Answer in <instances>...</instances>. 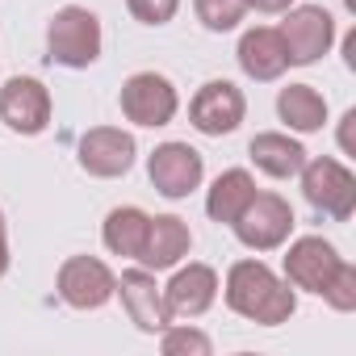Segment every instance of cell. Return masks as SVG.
<instances>
[{
    "label": "cell",
    "mask_w": 356,
    "mask_h": 356,
    "mask_svg": "<svg viewBox=\"0 0 356 356\" xmlns=\"http://www.w3.org/2000/svg\"><path fill=\"white\" fill-rule=\"evenodd\" d=\"M227 306L252 323L277 327V323H289V314L298 310V298L264 260H239L227 273Z\"/></svg>",
    "instance_id": "cell-1"
},
{
    "label": "cell",
    "mask_w": 356,
    "mask_h": 356,
    "mask_svg": "<svg viewBox=\"0 0 356 356\" xmlns=\"http://www.w3.org/2000/svg\"><path fill=\"white\" fill-rule=\"evenodd\" d=\"M302 193L318 214H327L335 222H348L352 210H356V176L339 159L318 155V159L302 163Z\"/></svg>",
    "instance_id": "cell-2"
},
{
    "label": "cell",
    "mask_w": 356,
    "mask_h": 356,
    "mask_svg": "<svg viewBox=\"0 0 356 356\" xmlns=\"http://www.w3.org/2000/svg\"><path fill=\"white\" fill-rule=\"evenodd\" d=\"M47 47H51V63L92 67L101 55V22L80 5H67L55 13V22L47 30Z\"/></svg>",
    "instance_id": "cell-3"
},
{
    "label": "cell",
    "mask_w": 356,
    "mask_h": 356,
    "mask_svg": "<svg viewBox=\"0 0 356 356\" xmlns=\"http://www.w3.org/2000/svg\"><path fill=\"white\" fill-rule=\"evenodd\" d=\"M231 227H235V235H239L243 248H252V252H273V248H281V243L289 239V231H293V210H289V202L277 197V193H256Z\"/></svg>",
    "instance_id": "cell-4"
},
{
    "label": "cell",
    "mask_w": 356,
    "mask_h": 356,
    "mask_svg": "<svg viewBox=\"0 0 356 356\" xmlns=\"http://www.w3.org/2000/svg\"><path fill=\"white\" fill-rule=\"evenodd\" d=\"M277 34H281V42H285L289 63L306 67V63H314L318 55L331 51V42H335V22H331V13L318 9V5H298V9L285 13V22H281Z\"/></svg>",
    "instance_id": "cell-5"
},
{
    "label": "cell",
    "mask_w": 356,
    "mask_h": 356,
    "mask_svg": "<svg viewBox=\"0 0 356 356\" xmlns=\"http://www.w3.org/2000/svg\"><path fill=\"white\" fill-rule=\"evenodd\" d=\"M176 105H181V97H176L172 80L159 76V72H138L122 84V113L134 122V126H168L176 118Z\"/></svg>",
    "instance_id": "cell-6"
},
{
    "label": "cell",
    "mask_w": 356,
    "mask_h": 356,
    "mask_svg": "<svg viewBox=\"0 0 356 356\" xmlns=\"http://www.w3.org/2000/svg\"><path fill=\"white\" fill-rule=\"evenodd\" d=\"M147 172H151V185H155L163 197L181 202V197H189V193L202 185L206 163H202V155H197L189 143H163V147L151 151Z\"/></svg>",
    "instance_id": "cell-7"
},
{
    "label": "cell",
    "mask_w": 356,
    "mask_h": 356,
    "mask_svg": "<svg viewBox=\"0 0 356 356\" xmlns=\"http://www.w3.org/2000/svg\"><path fill=\"white\" fill-rule=\"evenodd\" d=\"M0 122L17 134H42L51 122V92L34 76H13L0 88Z\"/></svg>",
    "instance_id": "cell-8"
},
{
    "label": "cell",
    "mask_w": 356,
    "mask_h": 356,
    "mask_svg": "<svg viewBox=\"0 0 356 356\" xmlns=\"http://www.w3.org/2000/svg\"><path fill=\"white\" fill-rule=\"evenodd\" d=\"M118 289V277L97 256H72L59 268V298L76 310H101Z\"/></svg>",
    "instance_id": "cell-9"
},
{
    "label": "cell",
    "mask_w": 356,
    "mask_h": 356,
    "mask_svg": "<svg viewBox=\"0 0 356 356\" xmlns=\"http://www.w3.org/2000/svg\"><path fill=\"white\" fill-rule=\"evenodd\" d=\"M243 92L231 84V80H210V84H202V92L193 97V105H189V122L202 130V134H210V138H222V134H231L239 122H243Z\"/></svg>",
    "instance_id": "cell-10"
},
{
    "label": "cell",
    "mask_w": 356,
    "mask_h": 356,
    "mask_svg": "<svg viewBox=\"0 0 356 356\" xmlns=\"http://www.w3.org/2000/svg\"><path fill=\"white\" fill-rule=\"evenodd\" d=\"M134 163V138L126 130L113 126H97L80 138V168L88 176H101V181H113V176H126Z\"/></svg>",
    "instance_id": "cell-11"
},
{
    "label": "cell",
    "mask_w": 356,
    "mask_h": 356,
    "mask_svg": "<svg viewBox=\"0 0 356 356\" xmlns=\"http://www.w3.org/2000/svg\"><path fill=\"white\" fill-rule=\"evenodd\" d=\"M113 293H122V306H126V314H130V323H134L138 331L155 335V331H163V327L172 323L168 302H163V289L155 285V277H151L147 268L122 273V281H118Z\"/></svg>",
    "instance_id": "cell-12"
},
{
    "label": "cell",
    "mask_w": 356,
    "mask_h": 356,
    "mask_svg": "<svg viewBox=\"0 0 356 356\" xmlns=\"http://www.w3.org/2000/svg\"><path fill=\"white\" fill-rule=\"evenodd\" d=\"M335 268H339V252L327 239H318V235L298 239L289 248V256H285V277L298 289H306V293H323L327 281L335 277Z\"/></svg>",
    "instance_id": "cell-13"
},
{
    "label": "cell",
    "mask_w": 356,
    "mask_h": 356,
    "mask_svg": "<svg viewBox=\"0 0 356 356\" xmlns=\"http://www.w3.org/2000/svg\"><path fill=\"white\" fill-rule=\"evenodd\" d=\"M214 298H218V273L210 264L181 268L163 289V302H168L172 318H197V314H206L214 306Z\"/></svg>",
    "instance_id": "cell-14"
},
{
    "label": "cell",
    "mask_w": 356,
    "mask_h": 356,
    "mask_svg": "<svg viewBox=\"0 0 356 356\" xmlns=\"http://www.w3.org/2000/svg\"><path fill=\"white\" fill-rule=\"evenodd\" d=\"M193 248V235L185 227V218H176V214H159L147 222V239H143V252H138V264L143 268H172V264H181Z\"/></svg>",
    "instance_id": "cell-15"
},
{
    "label": "cell",
    "mask_w": 356,
    "mask_h": 356,
    "mask_svg": "<svg viewBox=\"0 0 356 356\" xmlns=\"http://www.w3.org/2000/svg\"><path fill=\"white\" fill-rule=\"evenodd\" d=\"M239 67L252 76V80H277L285 67H289V55H285V42L277 30L268 26H256L239 38Z\"/></svg>",
    "instance_id": "cell-16"
},
{
    "label": "cell",
    "mask_w": 356,
    "mask_h": 356,
    "mask_svg": "<svg viewBox=\"0 0 356 356\" xmlns=\"http://www.w3.org/2000/svg\"><path fill=\"white\" fill-rule=\"evenodd\" d=\"M248 155H252V163H256L260 172L273 176V181H289V176H298L302 163H306V147L293 143L289 134H277V130L256 134L252 147H248Z\"/></svg>",
    "instance_id": "cell-17"
},
{
    "label": "cell",
    "mask_w": 356,
    "mask_h": 356,
    "mask_svg": "<svg viewBox=\"0 0 356 356\" xmlns=\"http://www.w3.org/2000/svg\"><path fill=\"white\" fill-rule=\"evenodd\" d=\"M256 197V181L243 172V168H231V172H222L218 181H214V189H210V197H206V214L214 218V222H235L239 214H243V206Z\"/></svg>",
    "instance_id": "cell-18"
},
{
    "label": "cell",
    "mask_w": 356,
    "mask_h": 356,
    "mask_svg": "<svg viewBox=\"0 0 356 356\" xmlns=\"http://www.w3.org/2000/svg\"><path fill=\"white\" fill-rule=\"evenodd\" d=\"M277 113H281V122H285L289 130L310 134V130H318V126L327 122V101H323L310 84H289V88H281V97H277Z\"/></svg>",
    "instance_id": "cell-19"
},
{
    "label": "cell",
    "mask_w": 356,
    "mask_h": 356,
    "mask_svg": "<svg viewBox=\"0 0 356 356\" xmlns=\"http://www.w3.org/2000/svg\"><path fill=\"white\" fill-rule=\"evenodd\" d=\"M147 222H151V218H147L138 206H118V210H109L101 239H105V248H109L113 256H130V260H138L143 239H147Z\"/></svg>",
    "instance_id": "cell-20"
},
{
    "label": "cell",
    "mask_w": 356,
    "mask_h": 356,
    "mask_svg": "<svg viewBox=\"0 0 356 356\" xmlns=\"http://www.w3.org/2000/svg\"><path fill=\"white\" fill-rule=\"evenodd\" d=\"M193 9H197L202 26H206V30H214V34L235 30V26L243 22V13H248L243 0H193Z\"/></svg>",
    "instance_id": "cell-21"
},
{
    "label": "cell",
    "mask_w": 356,
    "mask_h": 356,
    "mask_svg": "<svg viewBox=\"0 0 356 356\" xmlns=\"http://www.w3.org/2000/svg\"><path fill=\"white\" fill-rule=\"evenodd\" d=\"M318 298H327V306H331V310H339V314H348V310H356V268L339 260V268H335V277L327 281V289H323Z\"/></svg>",
    "instance_id": "cell-22"
},
{
    "label": "cell",
    "mask_w": 356,
    "mask_h": 356,
    "mask_svg": "<svg viewBox=\"0 0 356 356\" xmlns=\"http://www.w3.org/2000/svg\"><path fill=\"white\" fill-rule=\"evenodd\" d=\"M163 352L168 356H181V352H193V356H210V339L193 327H163Z\"/></svg>",
    "instance_id": "cell-23"
},
{
    "label": "cell",
    "mask_w": 356,
    "mask_h": 356,
    "mask_svg": "<svg viewBox=\"0 0 356 356\" xmlns=\"http://www.w3.org/2000/svg\"><path fill=\"white\" fill-rule=\"evenodd\" d=\"M176 5L181 0H126V9L143 22V26H163L176 17Z\"/></svg>",
    "instance_id": "cell-24"
},
{
    "label": "cell",
    "mask_w": 356,
    "mask_h": 356,
    "mask_svg": "<svg viewBox=\"0 0 356 356\" xmlns=\"http://www.w3.org/2000/svg\"><path fill=\"white\" fill-rule=\"evenodd\" d=\"M248 9H256V13H285L293 0H243Z\"/></svg>",
    "instance_id": "cell-25"
},
{
    "label": "cell",
    "mask_w": 356,
    "mask_h": 356,
    "mask_svg": "<svg viewBox=\"0 0 356 356\" xmlns=\"http://www.w3.org/2000/svg\"><path fill=\"white\" fill-rule=\"evenodd\" d=\"M9 273V239H5V214H0V277Z\"/></svg>",
    "instance_id": "cell-26"
}]
</instances>
